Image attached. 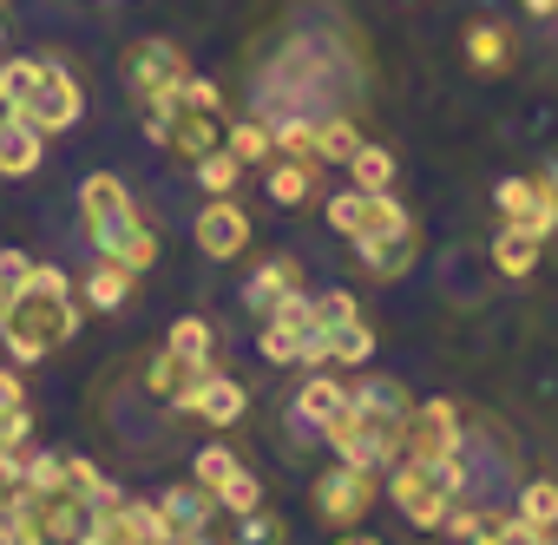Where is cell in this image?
I'll use <instances>...</instances> for the list:
<instances>
[{
    "label": "cell",
    "mask_w": 558,
    "mask_h": 545,
    "mask_svg": "<svg viewBox=\"0 0 558 545\" xmlns=\"http://www.w3.org/2000/svg\"><path fill=\"white\" fill-rule=\"evenodd\" d=\"M408 414H414V395H408L395 375H362V382L349 388L342 421H329V427H323V440L336 447V460L368 467V473H388V467L401 460Z\"/></svg>",
    "instance_id": "obj_1"
},
{
    "label": "cell",
    "mask_w": 558,
    "mask_h": 545,
    "mask_svg": "<svg viewBox=\"0 0 558 545\" xmlns=\"http://www.w3.org/2000/svg\"><path fill=\"white\" fill-rule=\"evenodd\" d=\"M80 336V310H73V277L60 263H34L27 283L14 290L8 316H0V349H8L21 368L47 362L53 349H66Z\"/></svg>",
    "instance_id": "obj_2"
},
{
    "label": "cell",
    "mask_w": 558,
    "mask_h": 545,
    "mask_svg": "<svg viewBox=\"0 0 558 545\" xmlns=\"http://www.w3.org/2000/svg\"><path fill=\"white\" fill-rule=\"evenodd\" d=\"M80 223H86V243H93L106 263L132 269V277H145V269L165 256V237L138 217L132 184L112 178V171H86V178H80Z\"/></svg>",
    "instance_id": "obj_3"
},
{
    "label": "cell",
    "mask_w": 558,
    "mask_h": 545,
    "mask_svg": "<svg viewBox=\"0 0 558 545\" xmlns=\"http://www.w3.org/2000/svg\"><path fill=\"white\" fill-rule=\"evenodd\" d=\"M460 493H466V460H460V453H453V460H427V467H414V460H395V467H388V499H395L401 519L421 525V532H440L447 512L460 506Z\"/></svg>",
    "instance_id": "obj_4"
},
{
    "label": "cell",
    "mask_w": 558,
    "mask_h": 545,
    "mask_svg": "<svg viewBox=\"0 0 558 545\" xmlns=\"http://www.w3.org/2000/svg\"><path fill=\"white\" fill-rule=\"evenodd\" d=\"M119 80H125V93H132L138 112H158V106H171L178 86L191 80V60H184L178 40H132L125 60H119Z\"/></svg>",
    "instance_id": "obj_5"
},
{
    "label": "cell",
    "mask_w": 558,
    "mask_h": 545,
    "mask_svg": "<svg viewBox=\"0 0 558 545\" xmlns=\"http://www.w3.org/2000/svg\"><path fill=\"white\" fill-rule=\"evenodd\" d=\"M138 119H145V138H151L158 152L184 158V165L223 152V125H230V112H197V106H184V99H171V106H158V112H138Z\"/></svg>",
    "instance_id": "obj_6"
},
{
    "label": "cell",
    "mask_w": 558,
    "mask_h": 545,
    "mask_svg": "<svg viewBox=\"0 0 558 545\" xmlns=\"http://www.w3.org/2000/svg\"><path fill=\"white\" fill-rule=\"evenodd\" d=\"M375 499H381V473L349 467V460H329V467L316 473V486H310L316 519H323V525H336V532H355V525L375 512Z\"/></svg>",
    "instance_id": "obj_7"
},
{
    "label": "cell",
    "mask_w": 558,
    "mask_h": 545,
    "mask_svg": "<svg viewBox=\"0 0 558 545\" xmlns=\"http://www.w3.org/2000/svg\"><path fill=\"white\" fill-rule=\"evenodd\" d=\"M21 119H27L40 138L73 132V125L86 119V86H80V73H73V66H60V60H40V80H34V93H27Z\"/></svg>",
    "instance_id": "obj_8"
},
{
    "label": "cell",
    "mask_w": 558,
    "mask_h": 545,
    "mask_svg": "<svg viewBox=\"0 0 558 545\" xmlns=\"http://www.w3.org/2000/svg\"><path fill=\"white\" fill-rule=\"evenodd\" d=\"M460 440H466L460 401L434 395V401H414L408 434H401V460H414V467H427V460H453V453H460Z\"/></svg>",
    "instance_id": "obj_9"
},
{
    "label": "cell",
    "mask_w": 558,
    "mask_h": 545,
    "mask_svg": "<svg viewBox=\"0 0 558 545\" xmlns=\"http://www.w3.org/2000/svg\"><path fill=\"white\" fill-rule=\"evenodd\" d=\"M171 408H178L184 421H197V427H217V434H223V427H236V421L250 414V388L210 368V375H197V382H191Z\"/></svg>",
    "instance_id": "obj_10"
},
{
    "label": "cell",
    "mask_w": 558,
    "mask_h": 545,
    "mask_svg": "<svg viewBox=\"0 0 558 545\" xmlns=\"http://www.w3.org/2000/svg\"><path fill=\"white\" fill-rule=\"evenodd\" d=\"M21 506H27V519L40 525L47 545H73V538L93 532V506H86V493H73L66 480L47 486V493H21Z\"/></svg>",
    "instance_id": "obj_11"
},
{
    "label": "cell",
    "mask_w": 558,
    "mask_h": 545,
    "mask_svg": "<svg viewBox=\"0 0 558 545\" xmlns=\"http://www.w3.org/2000/svg\"><path fill=\"white\" fill-rule=\"evenodd\" d=\"M191 237H197V250H204L210 263H230V256L250 250V210H243L236 197H204Z\"/></svg>",
    "instance_id": "obj_12"
},
{
    "label": "cell",
    "mask_w": 558,
    "mask_h": 545,
    "mask_svg": "<svg viewBox=\"0 0 558 545\" xmlns=\"http://www.w3.org/2000/svg\"><path fill=\"white\" fill-rule=\"evenodd\" d=\"M493 204H499V217H506V223L532 230L538 243H545V237L558 230V197L545 191V178H499Z\"/></svg>",
    "instance_id": "obj_13"
},
{
    "label": "cell",
    "mask_w": 558,
    "mask_h": 545,
    "mask_svg": "<svg viewBox=\"0 0 558 545\" xmlns=\"http://www.w3.org/2000/svg\"><path fill=\"white\" fill-rule=\"evenodd\" d=\"M151 506H158L165 538H210V525H217V493L197 486V480L165 486V499H151Z\"/></svg>",
    "instance_id": "obj_14"
},
{
    "label": "cell",
    "mask_w": 558,
    "mask_h": 545,
    "mask_svg": "<svg viewBox=\"0 0 558 545\" xmlns=\"http://www.w3.org/2000/svg\"><path fill=\"white\" fill-rule=\"evenodd\" d=\"M290 296H303V263H296V256H263V263L250 269V283H243V310L269 323Z\"/></svg>",
    "instance_id": "obj_15"
},
{
    "label": "cell",
    "mask_w": 558,
    "mask_h": 545,
    "mask_svg": "<svg viewBox=\"0 0 558 545\" xmlns=\"http://www.w3.org/2000/svg\"><path fill=\"white\" fill-rule=\"evenodd\" d=\"M93 532H99L106 545H151V538H165V525H158V506H151V499H119L112 512H99V519H93Z\"/></svg>",
    "instance_id": "obj_16"
},
{
    "label": "cell",
    "mask_w": 558,
    "mask_h": 545,
    "mask_svg": "<svg viewBox=\"0 0 558 545\" xmlns=\"http://www.w3.org/2000/svg\"><path fill=\"white\" fill-rule=\"evenodd\" d=\"M355 256H362V269H368V277L395 283V277H408V269H414V256H421V223H408V230H395V237H381V243H362Z\"/></svg>",
    "instance_id": "obj_17"
},
{
    "label": "cell",
    "mask_w": 558,
    "mask_h": 545,
    "mask_svg": "<svg viewBox=\"0 0 558 545\" xmlns=\"http://www.w3.org/2000/svg\"><path fill=\"white\" fill-rule=\"evenodd\" d=\"M165 355L184 362L191 375H210V368H217V336H210V323H204V316H178V323L165 329Z\"/></svg>",
    "instance_id": "obj_18"
},
{
    "label": "cell",
    "mask_w": 558,
    "mask_h": 545,
    "mask_svg": "<svg viewBox=\"0 0 558 545\" xmlns=\"http://www.w3.org/2000/svg\"><path fill=\"white\" fill-rule=\"evenodd\" d=\"M342 408H349V382H336V375H310L296 388V421L310 434H323L329 421H342Z\"/></svg>",
    "instance_id": "obj_19"
},
{
    "label": "cell",
    "mask_w": 558,
    "mask_h": 545,
    "mask_svg": "<svg viewBox=\"0 0 558 545\" xmlns=\"http://www.w3.org/2000/svg\"><path fill=\"white\" fill-rule=\"evenodd\" d=\"M538 256H545V243H538L532 230H519V223H499V237H493V269H499V277L525 283L532 269H538Z\"/></svg>",
    "instance_id": "obj_20"
},
{
    "label": "cell",
    "mask_w": 558,
    "mask_h": 545,
    "mask_svg": "<svg viewBox=\"0 0 558 545\" xmlns=\"http://www.w3.org/2000/svg\"><path fill=\"white\" fill-rule=\"evenodd\" d=\"M40 158H47V138H40L27 119L0 125V178H34V171H40Z\"/></svg>",
    "instance_id": "obj_21"
},
{
    "label": "cell",
    "mask_w": 558,
    "mask_h": 545,
    "mask_svg": "<svg viewBox=\"0 0 558 545\" xmlns=\"http://www.w3.org/2000/svg\"><path fill=\"white\" fill-rule=\"evenodd\" d=\"M263 184H269V204L283 210H303L316 197V165H296V158H269L263 165Z\"/></svg>",
    "instance_id": "obj_22"
},
{
    "label": "cell",
    "mask_w": 558,
    "mask_h": 545,
    "mask_svg": "<svg viewBox=\"0 0 558 545\" xmlns=\"http://www.w3.org/2000/svg\"><path fill=\"white\" fill-rule=\"evenodd\" d=\"M512 53H519V47H512V34H506L499 21H473V27H466V66H473V73L493 80V73L512 66Z\"/></svg>",
    "instance_id": "obj_23"
},
{
    "label": "cell",
    "mask_w": 558,
    "mask_h": 545,
    "mask_svg": "<svg viewBox=\"0 0 558 545\" xmlns=\"http://www.w3.org/2000/svg\"><path fill=\"white\" fill-rule=\"evenodd\" d=\"M316 132H323L316 112H283V119H269L276 158H296V165H316Z\"/></svg>",
    "instance_id": "obj_24"
},
{
    "label": "cell",
    "mask_w": 558,
    "mask_h": 545,
    "mask_svg": "<svg viewBox=\"0 0 558 545\" xmlns=\"http://www.w3.org/2000/svg\"><path fill=\"white\" fill-rule=\"evenodd\" d=\"M506 525H512V512H493V506H453L440 532H453L460 545H499Z\"/></svg>",
    "instance_id": "obj_25"
},
{
    "label": "cell",
    "mask_w": 558,
    "mask_h": 545,
    "mask_svg": "<svg viewBox=\"0 0 558 545\" xmlns=\"http://www.w3.org/2000/svg\"><path fill=\"white\" fill-rule=\"evenodd\" d=\"M132 283H138L132 269H119V263H106V256H99V263H93V277H86V303H93L99 316H112V310H125V303H132Z\"/></svg>",
    "instance_id": "obj_26"
},
{
    "label": "cell",
    "mask_w": 558,
    "mask_h": 545,
    "mask_svg": "<svg viewBox=\"0 0 558 545\" xmlns=\"http://www.w3.org/2000/svg\"><path fill=\"white\" fill-rule=\"evenodd\" d=\"M223 152L250 171V165H269L276 158V145H269V119H230L223 125Z\"/></svg>",
    "instance_id": "obj_27"
},
{
    "label": "cell",
    "mask_w": 558,
    "mask_h": 545,
    "mask_svg": "<svg viewBox=\"0 0 558 545\" xmlns=\"http://www.w3.org/2000/svg\"><path fill=\"white\" fill-rule=\"evenodd\" d=\"M512 519L532 532H558V480H525L512 499Z\"/></svg>",
    "instance_id": "obj_28"
},
{
    "label": "cell",
    "mask_w": 558,
    "mask_h": 545,
    "mask_svg": "<svg viewBox=\"0 0 558 545\" xmlns=\"http://www.w3.org/2000/svg\"><path fill=\"white\" fill-rule=\"evenodd\" d=\"M362 145H368V138H362V125H355L349 112H329V119H323V132H316V165H349Z\"/></svg>",
    "instance_id": "obj_29"
},
{
    "label": "cell",
    "mask_w": 558,
    "mask_h": 545,
    "mask_svg": "<svg viewBox=\"0 0 558 545\" xmlns=\"http://www.w3.org/2000/svg\"><path fill=\"white\" fill-rule=\"evenodd\" d=\"M349 191H395V152L388 145H362L355 158H349Z\"/></svg>",
    "instance_id": "obj_30"
},
{
    "label": "cell",
    "mask_w": 558,
    "mask_h": 545,
    "mask_svg": "<svg viewBox=\"0 0 558 545\" xmlns=\"http://www.w3.org/2000/svg\"><path fill=\"white\" fill-rule=\"evenodd\" d=\"M329 336V368H362L368 355H375V329L355 316V323H336V329H323Z\"/></svg>",
    "instance_id": "obj_31"
},
{
    "label": "cell",
    "mask_w": 558,
    "mask_h": 545,
    "mask_svg": "<svg viewBox=\"0 0 558 545\" xmlns=\"http://www.w3.org/2000/svg\"><path fill=\"white\" fill-rule=\"evenodd\" d=\"M191 178L204 184V197H236V184H243V165H236L230 152H210V158H197V165H191Z\"/></svg>",
    "instance_id": "obj_32"
},
{
    "label": "cell",
    "mask_w": 558,
    "mask_h": 545,
    "mask_svg": "<svg viewBox=\"0 0 558 545\" xmlns=\"http://www.w3.org/2000/svg\"><path fill=\"white\" fill-rule=\"evenodd\" d=\"M263 506V480L250 473V467H236L223 486H217V512H230V519H243V512H256Z\"/></svg>",
    "instance_id": "obj_33"
},
{
    "label": "cell",
    "mask_w": 558,
    "mask_h": 545,
    "mask_svg": "<svg viewBox=\"0 0 558 545\" xmlns=\"http://www.w3.org/2000/svg\"><path fill=\"white\" fill-rule=\"evenodd\" d=\"M191 382H197V375H191L184 362H171V355H158V362L145 368V395H151V401H165V408H171V401H178Z\"/></svg>",
    "instance_id": "obj_34"
},
{
    "label": "cell",
    "mask_w": 558,
    "mask_h": 545,
    "mask_svg": "<svg viewBox=\"0 0 558 545\" xmlns=\"http://www.w3.org/2000/svg\"><path fill=\"white\" fill-rule=\"evenodd\" d=\"M230 545H290V525L276 519V512H263V506H256V512H243V519H236V538H230Z\"/></svg>",
    "instance_id": "obj_35"
},
{
    "label": "cell",
    "mask_w": 558,
    "mask_h": 545,
    "mask_svg": "<svg viewBox=\"0 0 558 545\" xmlns=\"http://www.w3.org/2000/svg\"><path fill=\"white\" fill-rule=\"evenodd\" d=\"M323 217H329V230L355 237V230H362V217H368V191H336V197L323 204Z\"/></svg>",
    "instance_id": "obj_36"
},
{
    "label": "cell",
    "mask_w": 558,
    "mask_h": 545,
    "mask_svg": "<svg viewBox=\"0 0 558 545\" xmlns=\"http://www.w3.org/2000/svg\"><path fill=\"white\" fill-rule=\"evenodd\" d=\"M236 467H243V460H236V453H230V447H217V440H210V447H204V453H197V460H191V480H197V486H210V493H217V486H223V480H230V473H236Z\"/></svg>",
    "instance_id": "obj_37"
},
{
    "label": "cell",
    "mask_w": 558,
    "mask_h": 545,
    "mask_svg": "<svg viewBox=\"0 0 558 545\" xmlns=\"http://www.w3.org/2000/svg\"><path fill=\"white\" fill-rule=\"evenodd\" d=\"M34 80H40V60H27V53H14V60H0V99H14V106H27Z\"/></svg>",
    "instance_id": "obj_38"
},
{
    "label": "cell",
    "mask_w": 558,
    "mask_h": 545,
    "mask_svg": "<svg viewBox=\"0 0 558 545\" xmlns=\"http://www.w3.org/2000/svg\"><path fill=\"white\" fill-rule=\"evenodd\" d=\"M0 545H47V538H40V525L27 519V506H21V493H14L8 506H0Z\"/></svg>",
    "instance_id": "obj_39"
},
{
    "label": "cell",
    "mask_w": 558,
    "mask_h": 545,
    "mask_svg": "<svg viewBox=\"0 0 558 545\" xmlns=\"http://www.w3.org/2000/svg\"><path fill=\"white\" fill-rule=\"evenodd\" d=\"M34 440V414L27 408H0V453H27Z\"/></svg>",
    "instance_id": "obj_40"
},
{
    "label": "cell",
    "mask_w": 558,
    "mask_h": 545,
    "mask_svg": "<svg viewBox=\"0 0 558 545\" xmlns=\"http://www.w3.org/2000/svg\"><path fill=\"white\" fill-rule=\"evenodd\" d=\"M355 316H362L355 290H323V296H316V323H323V329H336V323H355Z\"/></svg>",
    "instance_id": "obj_41"
},
{
    "label": "cell",
    "mask_w": 558,
    "mask_h": 545,
    "mask_svg": "<svg viewBox=\"0 0 558 545\" xmlns=\"http://www.w3.org/2000/svg\"><path fill=\"white\" fill-rule=\"evenodd\" d=\"M0 408H27V388H21L14 368H0Z\"/></svg>",
    "instance_id": "obj_42"
},
{
    "label": "cell",
    "mask_w": 558,
    "mask_h": 545,
    "mask_svg": "<svg viewBox=\"0 0 558 545\" xmlns=\"http://www.w3.org/2000/svg\"><path fill=\"white\" fill-rule=\"evenodd\" d=\"M499 545H538V532H532V525H519V519H512V525H506V538H499Z\"/></svg>",
    "instance_id": "obj_43"
},
{
    "label": "cell",
    "mask_w": 558,
    "mask_h": 545,
    "mask_svg": "<svg viewBox=\"0 0 558 545\" xmlns=\"http://www.w3.org/2000/svg\"><path fill=\"white\" fill-rule=\"evenodd\" d=\"M519 8H525L532 21H551V14H558V0H519Z\"/></svg>",
    "instance_id": "obj_44"
},
{
    "label": "cell",
    "mask_w": 558,
    "mask_h": 545,
    "mask_svg": "<svg viewBox=\"0 0 558 545\" xmlns=\"http://www.w3.org/2000/svg\"><path fill=\"white\" fill-rule=\"evenodd\" d=\"M336 545H381V538H368V532H336Z\"/></svg>",
    "instance_id": "obj_45"
},
{
    "label": "cell",
    "mask_w": 558,
    "mask_h": 545,
    "mask_svg": "<svg viewBox=\"0 0 558 545\" xmlns=\"http://www.w3.org/2000/svg\"><path fill=\"white\" fill-rule=\"evenodd\" d=\"M538 178H545V191H551V197H558V158H551V165H545V171H538Z\"/></svg>",
    "instance_id": "obj_46"
},
{
    "label": "cell",
    "mask_w": 558,
    "mask_h": 545,
    "mask_svg": "<svg viewBox=\"0 0 558 545\" xmlns=\"http://www.w3.org/2000/svg\"><path fill=\"white\" fill-rule=\"evenodd\" d=\"M14 119H21V106H14V99H0V125H14Z\"/></svg>",
    "instance_id": "obj_47"
},
{
    "label": "cell",
    "mask_w": 558,
    "mask_h": 545,
    "mask_svg": "<svg viewBox=\"0 0 558 545\" xmlns=\"http://www.w3.org/2000/svg\"><path fill=\"white\" fill-rule=\"evenodd\" d=\"M73 545H106V538H99V532H86V538H73Z\"/></svg>",
    "instance_id": "obj_48"
},
{
    "label": "cell",
    "mask_w": 558,
    "mask_h": 545,
    "mask_svg": "<svg viewBox=\"0 0 558 545\" xmlns=\"http://www.w3.org/2000/svg\"><path fill=\"white\" fill-rule=\"evenodd\" d=\"M165 545H210V538H165Z\"/></svg>",
    "instance_id": "obj_49"
},
{
    "label": "cell",
    "mask_w": 558,
    "mask_h": 545,
    "mask_svg": "<svg viewBox=\"0 0 558 545\" xmlns=\"http://www.w3.org/2000/svg\"><path fill=\"white\" fill-rule=\"evenodd\" d=\"M538 545H558V532H538Z\"/></svg>",
    "instance_id": "obj_50"
},
{
    "label": "cell",
    "mask_w": 558,
    "mask_h": 545,
    "mask_svg": "<svg viewBox=\"0 0 558 545\" xmlns=\"http://www.w3.org/2000/svg\"><path fill=\"white\" fill-rule=\"evenodd\" d=\"M0 47H8V21H0Z\"/></svg>",
    "instance_id": "obj_51"
},
{
    "label": "cell",
    "mask_w": 558,
    "mask_h": 545,
    "mask_svg": "<svg viewBox=\"0 0 558 545\" xmlns=\"http://www.w3.org/2000/svg\"><path fill=\"white\" fill-rule=\"evenodd\" d=\"M551 21H558V14H551Z\"/></svg>",
    "instance_id": "obj_52"
}]
</instances>
